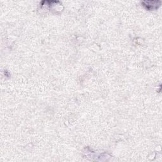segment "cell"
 Instances as JSON below:
<instances>
[{"label": "cell", "mask_w": 162, "mask_h": 162, "mask_svg": "<svg viewBox=\"0 0 162 162\" xmlns=\"http://www.w3.org/2000/svg\"><path fill=\"white\" fill-rule=\"evenodd\" d=\"M142 3L144 6L146 7L148 9H156L161 5L160 1H148V2H143Z\"/></svg>", "instance_id": "6da1fadb"}]
</instances>
